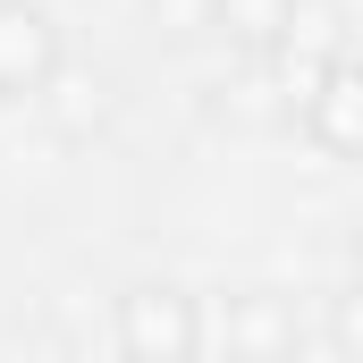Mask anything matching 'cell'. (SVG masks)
Instances as JSON below:
<instances>
[{"label": "cell", "instance_id": "obj_1", "mask_svg": "<svg viewBox=\"0 0 363 363\" xmlns=\"http://www.w3.org/2000/svg\"><path fill=\"white\" fill-rule=\"evenodd\" d=\"M110 347L144 363H186L211 347V313L203 296H186L178 279H127L110 296Z\"/></svg>", "mask_w": 363, "mask_h": 363}, {"label": "cell", "instance_id": "obj_2", "mask_svg": "<svg viewBox=\"0 0 363 363\" xmlns=\"http://www.w3.org/2000/svg\"><path fill=\"white\" fill-rule=\"evenodd\" d=\"M68 77V34L43 0H0V110L51 101Z\"/></svg>", "mask_w": 363, "mask_h": 363}, {"label": "cell", "instance_id": "obj_3", "mask_svg": "<svg viewBox=\"0 0 363 363\" xmlns=\"http://www.w3.org/2000/svg\"><path fill=\"white\" fill-rule=\"evenodd\" d=\"M338 51H347V26H338V9H330V0H296V9H287V26H279V43L262 51V60H271L279 93L304 110V93L330 77V60H338Z\"/></svg>", "mask_w": 363, "mask_h": 363}, {"label": "cell", "instance_id": "obj_4", "mask_svg": "<svg viewBox=\"0 0 363 363\" xmlns=\"http://www.w3.org/2000/svg\"><path fill=\"white\" fill-rule=\"evenodd\" d=\"M304 135H313L321 161L363 169V51H338L330 77L304 93Z\"/></svg>", "mask_w": 363, "mask_h": 363}, {"label": "cell", "instance_id": "obj_5", "mask_svg": "<svg viewBox=\"0 0 363 363\" xmlns=\"http://www.w3.org/2000/svg\"><path fill=\"white\" fill-rule=\"evenodd\" d=\"M211 347H228V355H296L304 330H296V313L279 296H228V313L211 321Z\"/></svg>", "mask_w": 363, "mask_h": 363}, {"label": "cell", "instance_id": "obj_6", "mask_svg": "<svg viewBox=\"0 0 363 363\" xmlns=\"http://www.w3.org/2000/svg\"><path fill=\"white\" fill-rule=\"evenodd\" d=\"M287 9H296V0H211V26H220L237 51L262 60V51L279 43V26H287Z\"/></svg>", "mask_w": 363, "mask_h": 363}, {"label": "cell", "instance_id": "obj_7", "mask_svg": "<svg viewBox=\"0 0 363 363\" xmlns=\"http://www.w3.org/2000/svg\"><path fill=\"white\" fill-rule=\"evenodd\" d=\"M321 347H330V355H355V363H363V279H347V287L321 304Z\"/></svg>", "mask_w": 363, "mask_h": 363}, {"label": "cell", "instance_id": "obj_8", "mask_svg": "<svg viewBox=\"0 0 363 363\" xmlns=\"http://www.w3.org/2000/svg\"><path fill=\"white\" fill-rule=\"evenodd\" d=\"M347 262H355V279H363V211L347 220Z\"/></svg>", "mask_w": 363, "mask_h": 363}]
</instances>
